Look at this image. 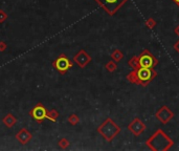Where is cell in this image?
<instances>
[{
	"label": "cell",
	"mask_w": 179,
	"mask_h": 151,
	"mask_svg": "<svg viewBox=\"0 0 179 151\" xmlns=\"http://www.w3.org/2000/svg\"><path fill=\"white\" fill-rule=\"evenodd\" d=\"M6 19V16L4 15V13L2 11H0V22H3Z\"/></svg>",
	"instance_id": "cell-18"
},
{
	"label": "cell",
	"mask_w": 179,
	"mask_h": 151,
	"mask_svg": "<svg viewBox=\"0 0 179 151\" xmlns=\"http://www.w3.org/2000/svg\"><path fill=\"white\" fill-rule=\"evenodd\" d=\"M174 48H175V50L179 53V40L175 43V45H174Z\"/></svg>",
	"instance_id": "cell-19"
},
{
	"label": "cell",
	"mask_w": 179,
	"mask_h": 151,
	"mask_svg": "<svg viewBox=\"0 0 179 151\" xmlns=\"http://www.w3.org/2000/svg\"><path fill=\"white\" fill-rule=\"evenodd\" d=\"M146 144L152 150L157 151H164L168 150L171 146H173L174 142L169 138L162 130H157L149 140L146 142Z\"/></svg>",
	"instance_id": "cell-1"
},
{
	"label": "cell",
	"mask_w": 179,
	"mask_h": 151,
	"mask_svg": "<svg viewBox=\"0 0 179 151\" xmlns=\"http://www.w3.org/2000/svg\"><path fill=\"white\" fill-rule=\"evenodd\" d=\"M106 68L108 69L109 71H113V70H115L116 69V64L113 63V61H110L108 64L106 65Z\"/></svg>",
	"instance_id": "cell-17"
},
{
	"label": "cell",
	"mask_w": 179,
	"mask_h": 151,
	"mask_svg": "<svg viewBox=\"0 0 179 151\" xmlns=\"http://www.w3.org/2000/svg\"><path fill=\"white\" fill-rule=\"evenodd\" d=\"M146 25H147L149 29H153V27L156 25V22H155L154 20L152 19V18H149L147 21H146Z\"/></svg>",
	"instance_id": "cell-16"
},
{
	"label": "cell",
	"mask_w": 179,
	"mask_h": 151,
	"mask_svg": "<svg viewBox=\"0 0 179 151\" xmlns=\"http://www.w3.org/2000/svg\"><path fill=\"white\" fill-rule=\"evenodd\" d=\"M3 122L5 123V125L8 127H11V126H13V125L16 123V119H15V118H13V120H8V117H6L5 119L3 120Z\"/></svg>",
	"instance_id": "cell-15"
},
{
	"label": "cell",
	"mask_w": 179,
	"mask_h": 151,
	"mask_svg": "<svg viewBox=\"0 0 179 151\" xmlns=\"http://www.w3.org/2000/svg\"><path fill=\"white\" fill-rule=\"evenodd\" d=\"M52 66L55 67L61 75H64L67 70H69V69L73 67V63H71V61L68 59V57H66L65 55H61L56 61L52 62Z\"/></svg>",
	"instance_id": "cell-6"
},
{
	"label": "cell",
	"mask_w": 179,
	"mask_h": 151,
	"mask_svg": "<svg viewBox=\"0 0 179 151\" xmlns=\"http://www.w3.org/2000/svg\"><path fill=\"white\" fill-rule=\"evenodd\" d=\"M175 33H176V35H177V36L179 37V25L175 29Z\"/></svg>",
	"instance_id": "cell-20"
},
{
	"label": "cell",
	"mask_w": 179,
	"mask_h": 151,
	"mask_svg": "<svg viewBox=\"0 0 179 151\" xmlns=\"http://www.w3.org/2000/svg\"><path fill=\"white\" fill-rule=\"evenodd\" d=\"M145 128H146L145 124H144V123L141 122V121L139 120L138 118H135L133 122H132L131 124L128 126V129H129L130 131L133 132L135 136H139V134L143 133Z\"/></svg>",
	"instance_id": "cell-9"
},
{
	"label": "cell",
	"mask_w": 179,
	"mask_h": 151,
	"mask_svg": "<svg viewBox=\"0 0 179 151\" xmlns=\"http://www.w3.org/2000/svg\"><path fill=\"white\" fill-rule=\"evenodd\" d=\"M155 115H156V118L161 123L167 124V123H168L170 120H172V118L174 117V113L169 107H167V106H162L160 109H158V111Z\"/></svg>",
	"instance_id": "cell-8"
},
{
	"label": "cell",
	"mask_w": 179,
	"mask_h": 151,
	"mask_svg": "<svg viewBox=\"0 0 179 151\" xmlns=\"http://www.w3.org/2000/svg\"><path fill=\"white\" fill-rule=\"evenodd\" d=\"M16 139H17L22 145H25V144L32 139V134L29 133L26 129H21L19 133L16 134Z\"/></svg>",
	"instance_id": "cell-11"
},
{
	"label": "cell",
	"mask_w": 179,
	"mask_h": 151,
	"mask_svg": "<svg viewBox=\"0 0 179 151\" xmlns=\"http://www.w3.org/2000/svg\"><path fill=\"white\" fill-rule=\"evenodd\" d=\"M120 127L115 124L111 119H107L101 126L99 127L97 131L106 139L107 141H112L115 138L116 134L120 132Z\"/></svg>",
	"instance_id": "cell-2"
},
{
	"label": "cell",
	"mask_w": 179,
	"mask_h": 151,
	"mask_svg": "<svg viewBox=\"0 0 179 151\" xmlns=\"http://www.w3.org/2000/svg\"><path fill=\"white\" fill-rule=\"evenodd\" d=\"M128 63H129V65H130V66H131L133 69H137V68L139 67V58L136 57V56H134V57L132 58V59L130 60V61L128 62Z\"/></svg>",
	"instance_id": "cell-12"
},
{
	"label": "cell",
	"mask_w": 179,
	"mask_h": 151,
	"mask_svg": "<svg viewBox=\"0 0 179 151\" xmlns=\"http://www.w3.org/2000/svg\"><path fill=\"white\" fill-rule=\"evenodd\" d=\"M136 76L138 79V83L143 86H146L150 81H152L157 76V73L153 68H147V67H140L135 69Z\"/></svg>",
	"instance_id": "cell-3"
},
{
	"label": "cell",
	"mask_w": 179,
	"mask_h": 151,
	"mask_svg": "<svg viewBox=\"0 0 179 151\" xmlns=\"http://www.w3.org/2000/svg\"><path fill=\"white\" fill-rule=\"evenodd\" d=\"M111 57H112V59L114 60V61L118 62V61H120L123 58H124V55L122 54V52H120V50H115V52L113 53L112 55H111Z\"/></svg>",
	"instance_id": "cell-14"
},
{
	"label": "cell",
	"mask_w": 179,
	"mask_h": 151,
	"mask_svg": "<svg viewBox=\"0 0 179 151\" xmlns=\"http://www.w3.org/2000/svg\"><path fill=\"white\" fill-rule=\"evenodd\" d=\"M90 57L88 56L87 54L85 53V50H80V53H79L76 56H74V61H76L79 63L81 67H84L86 64L88 63V62L90 61Z\"/></svg>",
	"instance_id": "cell-10"
},
{
	"label": "cell",
	"mask_w": 179,
	"mask_h": 151,
	"mask_svg": "<svg viewBox=\"0 0 179 151\" xmlns=\"http://www.w3.org/2000/svg\"><path fill=\"white\" fill-rule=\"evenodd\" d=\"M29 115H31V117L32 118V120H35L38 123H42L45 119L52 121V122H56V119H53V118L47 115V110H46V108L44 107L41 103L37 104V105L29 111Z\"/></svg>",
	"instance_id": "cell-4"
},
{
	"label": "cell",
	"mask_w": 179,
	"mask_h": 151,
	"mask_svg": "<svg viewBox=\"0 0 179 151\" xmlns=\"http://www.w3.org/2000/svg\"><path fill=\"white\" fill-rule=\"evenodd\" d=\"M107 13L113 15L118 11L120 6H123L128 0H95Z\"/></svg>",
	"instance_id": "cell-5"
},
{
	"label": "cell",
	"mask_w": 179,
	"mask_h": 151,
	"mask_svg": "<svg viewBox=\"0 0 179 151\" xmlns=\"http://www.w3.org/2000/svg\"><path fill=\"white\" fill-rule=\"evenodd\" d=\"M128 80H129L130 82H132V83L139 84L138 79H137V76H136V70H135V69H134V71H132L131 74H129V75H128Z\"/></svg>",
	"instance_id": "cell-13"
},
{
	"label": "cell",
	"mask_w": 179,
	"mask_h": 151,
	"mask_svg": "<svg viewBox=\"0 0 179 151\" xmlns=\"http://www.w3.org/2000/svg\"><path fill=\"white\" fill-rule=\"evenodd\" d=\"M173 1H174V2H175V3H176V4H177V5L179 6V0H173Z\"/></svg>",
	"instance_id": "cell-21"
},
{
	"label": "cell",
	"mask_w": 179,
	"mask_h": 151,
	"mask_svg": "<svg viewBox=\"0 0 179 151\" xmlns=\"http://www.w3.org/2000/svg\"><path fill=\"white\" fill-rule=\"evenodd\" d=\"M157 59L149 50H144V53L139 57V66L140 67L153 68L155 65H157Z\"/></svg>",
	"instance_id": "cell-7"
}]
</instances>
